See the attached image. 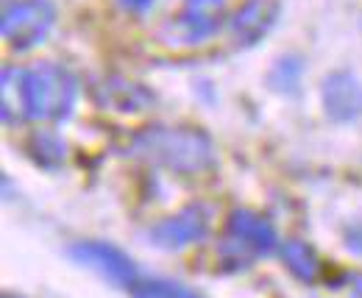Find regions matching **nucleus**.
Returning <instances> with one entry per match:
<instances>
[{
	"mask_svg": "<svg viewBox=\"0 0 362 298\" xmlns=\"http://www.w3.org/2000/svg\"><path fill=\"white\" fill-rule=\"evenodd\" d=\"M132 154L153 168L170 171L176 176H198L212 171L218 162L212 139L198 128H142L132 139Z\"/></svg>",
	"mask_w": 362,
	"mask_h": 298,
	"instance_id": "nucleus-1",
	"label": "nucleus"
},
{
	"mask_svg": "<svg viewBox=\"0 0 362 298\" xmlns=\"http://www.w3.org/2000/svg\"><path fill=\"white\" fill-rule=\"evenodd\" d=\"M78 98L76 76L53 62H40L20 76V106L28 120L62 123L73 115Z\"/></svg>",
	"mask_w": 362,
	"mask_h": 298,
	"instance_id": "nucleus-2",
	"label": "nucleus"
},
{
	"mask_svg": "<svg viewBox=\"0 0 362 298\" xmlns=\"http://www.w3.org/2000/svg\"><path fill=\"white\" fill-rule=\"evenodd\" d=\"M279 246V234L268 217L251 210H234L226 223V234L221 243V254L228 262H248L257 256H268Z\"/></svg>",
	"mask_w": 362,
	"mask_h": 298,
	"instance_id": "nucleus-3",
	"label": "nucleus"
},
{
	"mask_svg": "<svg viewBox=\"0 0 362 298\" xmlns=\"http://www.w3.org/2000/svg\"><path fill=\"white\" fill-rule=\"evenodd\" d=\"M56 23L53 0H14L3 8V40L11 50H31L42 45Z\"/></svg>",
	"mask_w": 362,
	"mask_h": 298,
	"instance_id": "nucleus-4",
	"label": "nucleus"
},
{
	"mask_svg": "<svg viewBox=\"0 0 362 298\" xmlns=\"http://www.w3.org/2000/svg\"><path fill=\"white\" fill-rule=\"evenodd\" d=\"M226 23V0H184L181 11L165 25L168 42H206Z\"/></svg>",
	"mask_w": 362,
	"mask_h": 298,
	"instance_id": "nucleus-5",
	"label": "nucleus"
},
{
	"mask_svg": "<svg viewBox=\"0 0 362 298\" xmlns=\"http://www.w3.org/2000/svg\"><path fill=\"white\" fill-rule=\"evenodd\" d=\"M70 256H73L78 265L95 270L100 279H106V282L115 285V287L132 290V285L139 279V276H136L134 259L126 254V251H120L117 246H112V243L84 240V243H76V246L70 248Z\"/></svg>",
	"mask_w": 362,
	"mask_h": 298,
	"instance_id": "nucleus-6",
	"label": "nucleus"
},
{
	"mask_svg": "<svg viewBox=\"0 0 362 298\" xmlns=\"http://www.w3.org/2000/svg\"><path fill=\"white\" fill-rule=\"evenodd\" d=\"M209 217L212 212L204 207V204H189L179 210L176 214L159 220L148 237L156 248H165V251H179L189 243H198L206 231H209Z\"/></svg>",
	"mask_w": 362,
	"mask_h": 298,
	"instance_id": "nucleus-7",
	"label": "nucleus"
},
{
	"mask_svg": "<svg viewBox=\"0 0 362 298\" xmlns=\"http://www.w3.org/2000/svg\"><path fill=\"white\" fill-rule=\"evenodd\" d=\"M323 109L334 123H351L362 115V84L349 70H337L326 76L320 86Z\"/></svg>",
	"mask_w": 362,
	"mask_h": 298,
	"instance_id": "nucleus-8",
	"label": "nucleus"
},
{
	"mask_svg": "<svg viewBox=\"0 0 362 298\" xmlns=\"http://www.w3.org/2000/svg\"><path fill=\"white\" fill-rule=\"evenodd\" d=\"M276 17H279V3L276 0H245L228 17V31H231L237 45L251 47L271 31Z\"/></svg>",
	"mask_w": 362,
	"mask_h": 298,
	"instance_id": "nucleus-9",
	"label": "nucleus"
},
{
	"mask_svg": "<svg viewBox=\"0 0 362 298\" xmlns=\"http://www.w3.org/2000/svg\"><path fill=\"white\" fill-rule=\"evenodd\" d=\"M100 92H103V106H109L115 112L134 115L153 103V95L145 86L134 84V81H123V79H109L100 86Z\"/></svg>",
	"mask_w": 362,
	"mask_h": 298,
	"instance_id": "nucleus-10",
	"label": "nucleus"
},
{
	"mask_svg": "<svg viewBox=\"0 0 362 298\" xmlns=\"http://www.w3.org/2000/svg\"><path fill=\"white\" fill-rule=\"evenodd\" d=\"M281 259H284L287 270L304 285H313L320 273V262H317L315 251L301 240H287L281 246Z\"/></svg>",
	"mask_w": 362,
	"mask_h": 298,
	"instance_id": "nucleus-11",
	"label": "nucleus"
},
{
	"mask_svg": "<svg viewBox=\"0 0 362 298\" xmlns=\"http://www.w3.org/2000/svg\"><path fill=\"white\" fill-rule=\"evenodd\" d=\"M132 298H201L187 285L173 279H136L129 290Z\"/></svg>",
	"mask_w": 362,
	"mask_h": 298,
	"instance_id": "nucleus-12",
	"label": "nucleus"
},
{
	"mask_svg": "<svg viewBox=\"0 0 362 298\" xmlns=\"http://www.w3.org/2000/svg\"><path fill=\"white\" fill-rule=\"evenodd\" d=\"M31 148H34L37 162L45 165V168H59V165L64 162V142H62L56 134H45V131L34 134Z\"/></svg>",
	"mask_w": 362,
	"mask_h": 298,
	"instance_id": "nucleus-13",
	"label": "nucleus"
},
{
	"mask_svg": "<svg viewBox=\"0 0 362 298\" xmlns=\"http://www.w3.org/2000/svg\"><path fill=\"white\" fill-rule=\"evenodd\" d=\"M117 3H120V8H123V11L142 17V14H148V11L153 8V3H156V0H117Z\"/></svg>",
	"mask_w": 362,
	"mask_h": 298,
	"instance_id": "nucleus-14",
	"label": "nucleus"
}]
</instances>
